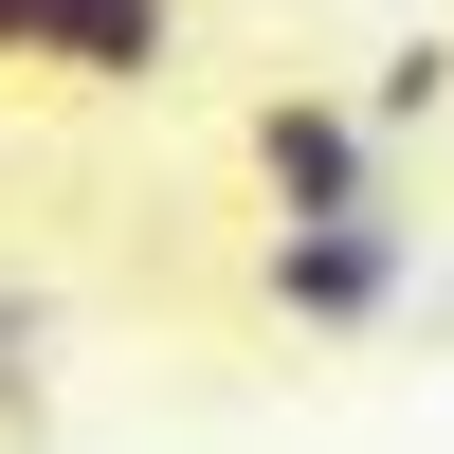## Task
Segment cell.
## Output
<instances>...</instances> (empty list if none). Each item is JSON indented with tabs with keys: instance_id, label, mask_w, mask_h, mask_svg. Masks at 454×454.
Instances as JSON below:
<instances>
[{
	"instance_id": "cell-1",
	"label": "cell",
	"mask_w": 454,
	"mask_h": 454,
	"mask_svg": "<svg viewBox=\"0 0 454 454\" xmlns=\"http://www.w3.org/2000/svg\"><path fill=\"white\" fill-rule=\"evenodd\" d=\"M254 200H273V237L382 218V128H364L346 91H273V109H254Z\"/></svg>"
},
{
	"instance_id": "cell-4",
	"label": "cell",
	"mask_w": 454,
	"mask_h": 454,
	"mask_svg": "<svg viewBox=\"0 0 454 454\" xmlns=\"http://www.w3.org/2000/svg\"><path fill=\"white\" fill-rule=\"evenodd\" d=\"M436 109H454V36H400L364 73V128H436Z\"/></svg>"
},
{
	"instance_id": "cell-6",
	"label": "cell",
	"mask_w": 454,
	"mask_h": 454,
	"mask_svg": "<svg viewBox=\"0 0 454 454\" xmlns=\"http://www.w3.org/2000/svg\"><path fill=\"white\" fill-rule=\"evenodd\" d=\"M0 346H36V309H0Z\"/></svg>"
},
{
	"instance_id": "cell-2",
	"label": "cell",
	"mask_w": 454,
	"mask_h": 454,
	"mask_svg": "<svg viewBox=\"0 0 454 454\" xmlns=\"http://www.w3.org/2000/svg\"><path fill=\"white\" fill-rule=\"evenodd\" d=\"M400 273H419V254H400V218L254 237V309H273V327H327V346H346V327H382V309H400Z\"/></svg>"
},
{
	"instance_id": "cell-5",
	"label": "cell",
	"mask_w": 454,
	"mask_h": 454,
	"mask_svg": "<svg viewBox=\"0 0 454 454\" xmlns=\"http://www.w3.org/2000/svg\"><path fill=\"white\" fill-rule=\"evenodd\" d=\"M55 55V0H0V73H36Z\"/></svg>"
},
{
	"instance_id": "cell-3",
	"label": "cell",
	"mask_w": 454,
	"mask_h": 454,
	"mask_svg": "<svg viewBox=\"0 0 454 454\" xmlns=\"http://www.w3.org/2000/svg\"><path fill=\"white\" fill-rule=\"evenodd\" d=\"M36 73H73V91H164L182 73V0H55V55Z\"/></svg>"
}]
</instances>
